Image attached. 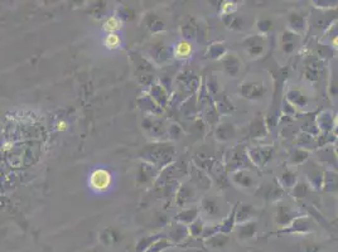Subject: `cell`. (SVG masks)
I'll list each match as a JSON object with an SVG mask.
<instances>
[{"label":"cell","mask_w":338,"mask_h":252,"mask_svg":"<svg viewBox=\"0 0 338 252\" xmlns=\"http://www.w3.org/2000/svg\"><path fill=\"white\" fill-rule=\"evenodd\" d=\"M190 53H192V47H190L189 43L185 42V40L179 42L177 44L176 49H174V54L178 58H187V57H189Z\"/></svg>","instance_id":"7a4b0ae2"},{"label":"cell","mask_w":338,"mask_h":252,"mask_svg":"<svg viewBox=\"0 0 338 252\" xmlns=\"http://www.w3.org/2000/svg\"><path fill=\"white\" fill-rule=\"evenodd\" d=\"M105 31H109V32H115L117 31V29L121 28V22H120L119 18L116 17H110L108 20L105 22Z\"/></svg>","instance_id":"3957f363"},{"label":"cell","mask_w":338,"mask_h":252,"mask_svg":"<svg viewBox=\"0 0 338 252\" xmlns=\"http://www.w3.org/2000/svg\"><path fill=\"white\" fill-rule=\"evenodd\" d=\"M111 184V174L106 169H96L90 176V187L96 192H104Z\"/></svg>","instance_id":"6da1fadb"},{"label":"cell","mask_w":338,"mask_h":252,"mask_svg":"<svg viewBox=\"0 0 338 252\" xmlns=\"http://www.w3.org/2000/svg\"><path fill=\"white\" fill-rule=\"evenodd\" d=\"M105 45L108 47V48L110 49H114V48H117L120 45V38L117 34L115 33H110L108 36V37L105 38Z\"/></svg>","instance_id":"277c9868"}]
</instances>
